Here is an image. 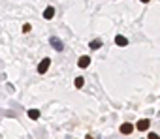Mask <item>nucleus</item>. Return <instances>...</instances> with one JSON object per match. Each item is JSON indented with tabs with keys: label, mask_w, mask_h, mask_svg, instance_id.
Wrapping results in <instances>:
<instances>
[{
	"label": "nucleus",
	"mask_w": 160,
	"mask_h": 139,
	"mask_svg": "<svg viewBox=\"0 0 160 139\" xmlns=\"http://www.w3.org/2000/svg\"><path fill=\"white\" fill-rule=\"evenodd\" d=\"M49 66H51V60H49V58H43V60L40 62V66H38V72H40V74H45V72L49 70Z\"/></svg>",
	"instance_id": "f257e3e1"
},
{
	"label": "nucleus",
	"mask_w": 160,
	"mask_h": 139,
	"mask_svg": "<svg viewBox=\"0 0 160 139\" xmlns=\"http://www.w3.org/2000/svg\"><path fill=\"white\" fill-rule=\"evenodd\" d=\"M149 126H151V124H149V120H147V119H141V120H138V124H136V128H138L140 132H147V130H149Z\"/></svg>",
	"instance_id": "f03ea898"
},
{
	"label": "nucleus",
	"mask_w": 160,
	"mask_h": 139,
	"mask_svg": "<svg viewBox=\"0 0 160 139\" xmlns=\"http://www.w3.org/2000/svg\"><path fill=\"white\" fill-rule=\"evenodd\" d=\"M132 130H134V126H132L130 122H124V124L121 126V132H123L124 135H128V133H132Z\"/></svg>",
	"instance_id": "7ed1b4c3"
},
{
	"label": "nucleus",
	"mask_w": 160,
	"mask_h": 139,
	"mask_svg": "<svg viewBox=\"0 0 160 139\" xmlns=\"http://www.w3.org/2000/svg\"><path fill=\"white\" fill-rule=\"evenodd\" d=\"M89 64H90V58H89V57H81V58L77 60V66H79V68H87Z\"/></svg>",
	"instance_id": "20e7f679"
},
{
	"label": "nucleus",
	"mask_w": 160,
	"mask_h": 139,
	"mask_svg": "<svg viewBox=\"0 0 160 139\" xmlns=\"http://www.w3.org/2000/svg\"><path fill=\"white\" fill-rule=\"evenodd\" d=\"M53 17H55V10L53 8H47L43 11V19H53Z\"/></svg>",
	"instance_id": "39448f33"
},
{
	"label": "nucleus",
	"mask_w": 160,
	"mask_h": 139,
	"mask_svg": "<svg viewBox=\"0 0 160 139\" xmlns=\"http://www.w3.org/2000/svg\"><path fill=\"white\" fill-rule=\"evenodd\" d=\"M28 117H30L32 120H36V119L40 117V111H38V109H28Z\"/></svg>",
	"instance_id": "423d86ee"
},
{
	"label": "nucleus",
	"mask_w": 160,
	"mask_h": 139,
	"mask_svg": "<svg viewBox=\"0 0 160 139\" xmlns=\"http://www.w3.org/2000/svg\"><path fill=\"white\" fill-rule=\"evenodd\" d=\"M51 45H53V47H55L57 51H60V49H62V43H60L57 38H51Z\"/></svg>",
	"instance_id": "0eeeda50"
},
{
	"label": "nucleus",
	"mask_w": 160,
	"mask_h": 139,
	"mask_svg": "<svg viewBox=\"0 0 160 139\" xmlns=\"http://www.w3.org/2000/svg\"><path fill=\"white\" fill-rule=\"evenodd\" d=\"M115 43H117V45H126L128 40H126L124 36H117V38H115Z\"/></svg>",
	"instance_id": "6e6552de"
},
{
	"label": "nucleus",
	"mask_w": 160,
	"mask_h": 139,
	"mask_svg": "<svg viewBox=\"0 0 160 139\" xmlns=\"http://www.w3.org/2000/svg\"><path fill=\"white\" fill-rule=\"evenodd\" d=\"M98 47H102V41H100V40L90 41V49H98Z\"/></svg>",
	"instance_id": "1a4fd4ad"
},
{
	"label": "nucleus",
	"mask_w": 160,
	"mask_h": 139,
	"mask_svg": "<svg viewBox=\"0 0 160 139\" xmlns=\"http://www.w3.org/2000/svg\"><path fill=\"white\" fill-rule=\"evenodd\" d=\"M83 83H85V79H83V77H76V86H77V88H81V86H83Z\"/></svg>",
	"instance_id": "9d476101"
},
{
	"label": "nucleus",
	"mask_w": 160,
	"mask_h": 139,
	"mask_svg": "<svg viewBox=\"0 0 160 139\" xmlns=\"http://www.w3.org/2000/svg\"><path fill=\"white\" fill-rule=\"evenodd\" d=\"M149 139H160L158 133H149Z\"/></svg>",
	"instance_id": "9b49d317"
},
{
	"label": "nucleus",
	"mask_w": 160,
	"mask_h": 139,
	"mask_svg": "<svg viewBox=\"0 0 160 139\" xmlns=\"http://www.w3.org/2000/svg\"><path fill=\"white\" fill-rule=\"evenodd\" d=\"M141 2H149V0H141Z\"/></svg>",
	"instance_id": "f8f14e48"
}]
</instances>
